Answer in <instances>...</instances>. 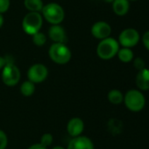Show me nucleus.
Segmentation results:
<instances>
[{"instance_id": "1", "label": "nucleus", "mask_w": 149, "mask_h": 149, "mask_svg": "<svg viewBox=\"0 0 149 149\" xmlns=\"http://www.w3.org/2000/svg\"><path fill=\"white\" fill-rule=\"evenodd\" d=\"M119 50V42L113 38H107L102 39L97 47V56L104 59L108 60L114 58Z\"/></svg>"}, {"instance_id": "2", "label": "nucleus", "mask_w": 149, "mask_h": 149, "mask_svg": "<svg viewBox=\"0 0 149 149\" xmlns=\"http://www.w3.org/2000/svg\"><path fill=\"white\" fill-rule=\"evenodd\" d=\"M50 58L58 65H65L71 59L72 53L69 48L63 43H54L49 48Z\"/></svg>"}, {"instance_id": "3", "label": "nucleus", "mask_w": 149, "mask_h": 149, "mask_svg": "<svg viewBox=\"0 0 149 149\" xmlns=\"http://www.w3.org/2000/svg\"><path fill=\"white\" fill-rule=\"evenodd\" d=\"M41 11L44 18L52 24H61L65 17L64 10L56 3H49L44 5Z\"/></svg>"}, {"instance_id": "4", "label": "nucleus", "mask_w": 149, "mask_h": 149, "mask_svg": "<svg viewBox=\"0 0 149 149\" xmlns=\"http://www.w3.org/2000/svg\"><path fill=\"white\" fill-rule=\"evenodd\" d=\"M124 102L130 111L140 112L145 107L146 98L141 92L133 89L126 93L124 96Z\"/></svg>"}, {"instance_id": "5", "label": "nucleus", "mask_w": 149, "mask_h": 149, "mask_svg": "<svg viewBox=\"0 0 149 149\" xmlns=\"http://www.w3.org/2000/svg\"><path fill=\"white\" fill-rule=\"evenodd\" d=\"M43 24L42 15L39 12L27 13L22 21V28L28 35H33L40 31Z\"/></svg>"}, {"instance_id": "6", "label": "nucleus", "mask_w": 149, "mask_h": 149, "mask_svg": "<svg viewBox=\"0 0 149 149\" xmlns=\"http://www.w3.org/2000/svg\"><path fill=\"white\" fill-rule=\"evenodd\" d=\"M20 71L17 65L9 62L2 69V80L7 86H14L20 80Z\"/></svg>"}, {"instance_id": "7", "label": "nucleus", "mask_w": 149, "mask_h": 149, "mask_svg": "<svg viewBox=\"0 0 149 149\" xmlns=\"http://www.w3.org/2000/svg\"><path fill=\"white\" fill-rule=\"evenodd\" d=\"M140 33L136 29L127 28L121 31L119 36V44L126 48H132L135 46L140 41Z\"/></svg>"}, {"instance_id": "8", "label": "nucleus", "mask_w": 149, "mask_h": 149, "mask_svg": "<svg viewBox=\"0 0 149 149\" xmlns=\"http://www.w3.org/2000/svg\"><path fill=\"white\" fill-rule=\"evenodd\" d=\"M48 75V70L43 64H34L27 71L28 80L34 84H39L46 80Z\"/></svg>"}, {"instance_id": "9", "label": "nucleus", "mask_w": 149, "mask_h": 149, "mask_svg": "<svg viewBox=\"0 0 149 149\" xmlns=\"http://www.w3.org/2000/svg\"><path fill=\"white\" fill-rule=\"evenodd\" d=\"M112 33L111 25L104 21H98L95 23L91 27V34L97 39H105L110 37Z\"/></svg>"}, {"instance_id": "10", "label": "nucleus", "mask_w": 149, "mask_h": 149, "mask_svg": "<svg viewBox=\"0 0 149 149\" xmlns=\"http://www.w3.org/2000/svg\"><path fill=\"white\" fill-rule=\"evenodd\" d=\"M67 149H95L93 141L86 136L79 135L72 138L68 142Z\"/></svg>"}, {"instance_id": "11", "label": "nucleus", "mask_w": 149, "mask_h": 149, "mask_svg": "<svg viewBox=\"0 0 149 149\" xmlns=\"http://www.w3.org/2000/svg\"><path fill=\"white\" fill-rule=\"evenodd\" d=\"M84 130V122L80 118H72L68 120L67 125V131L72 138L77 137L83 134Z\"/></svg>"}, {"instance_id": "12", "label": "nucleus", "mask_w": 149, "mask_h": 149, "mask_svg": "<svg viewBox=\"0 0 149 149\" xmlns=\"http://www.w3.org/2000/svg\"><path fill=\"white\" fill-rule=\"evenodd\" d=\"M48 36L52 41L54 43H63L65 44L67 40V36L65 30L59 24H53L48 30Z\"/></svg>"}, {"instance_id": "13", "label": "nucleus", "mask_w": 149, "mask_h": 149, "mask_svg": "<svg viewBox=\"0 0 149 149\" xmlns=\"http://www.w3.org/2000/svg\"><path fill=\"white\" fill-rule=\"evenodd\" d=\"M136 86L142 91L149 90V69L144 68L137 73Z\"/></svg>"}, {"instance_id": "14", "label": "nucleus", "mask_w": 149, "mask_h": 149, "mask_svg": "<svg viewBox=\"0 0 149 149\" xmlns=\"http://www.w3.org/2000/svg\"><path fill=\"white\" fill-rule=\"evenodd\" d=\"M130 1L129 0H114L112 2V9L116 15L125 16L129 11Z\"/></svg>"}, {"instance_id": "15", "label": "nucleus", "mask_w": 149, "mask_h": 149, "mask_svg": "<svg viewBox=\"0 0 149 149\" xmlns=\"http://www.w3.org/2000/svg\"><path fill=\"white\" fill-rule=\"evenodd\" d=\"M119 59L123 62V63H129L133 59V52L131 50V48H126L123 47L121 49L119 50L118 53H117Z\"/></svg>"}, {"instance_id": "16", "label": "nucleus", "mask_w": 149, "mask_h": 149, "mask_svg": "<svg viewBox=\"0 0 149 149\" xmlns=\"http://www.w3.org/2000/svg\"><path fill=\"white\" fill-rule=\"evenodd\" d=\"M24 4L30 12H39L43 9L42 0H25Z\"/></svg>"}, {"instance_id": "17", "label": "nucleus", "mask_w": 149, "mask_h": 149, "mask_svg": "<svg viewBox=\"0 0 149 149\" xmlns=\"http://www.w3.org/2000/svg\"><path fill=\"white\" fill-rule=\"evenodd\" d=\"M107 98H108V100L112 104H114V105H119L124 101L123 93L119 90H117V89L111 90L107 94Z\"/></svg>"}, {"instance_id": "18", "label": "nucleus", "mask_w": 149, "mask_h": 149, "mask_svg": "<svg viewBox=\"0 0 149 149\" xmlns=\"http://www.w3.org/2000/svg\"><path fill=\"white\" fill-rule=\"evenodd\" d=\"M35 92V84L30 80L24 81L20 86V93L25 97L32 96Z\"/></svg>"}, {"instance_id": "19", "label": "nucleus", "mask_w": 149, "mask_h": 149, "mask_svg": "<svg viewBox=\"0 0 149 149\" xmlns=\"http://www.w3.org/2000/svg\"><path fill=\"white\" fill-rule=\"evenodd\" d=\"M32 42L37 46H42L47 42V37L42 32H37L32 35Z\"/></svg>"}, {"instance_id": "20", "label": "nucleus", "mask_w": 149, "mask_h": 149, "mask_svg": "<svg viewBox=\"0 0 149 149\" xmlns=\"http://www.w3.org/2000/svg\"><path fill=\"white\" fill-rule=\"evenodd\" d=\"M53 141H54V138H53V135L51 134H42V136L40 137V144L42 146H44L45 148H48L49 146L52 145L53 143Z\"/></svg>"}, {"instance_id": "21", "label": "nucleus", "mask_w": 149, "mask_h": 149, "mask_svg": "<svg viewBox=\"0 0 149 149\" xmlns=\"http://www.w3.org/2000/svg\"><path fill=\"white\" fill-rule=\"evenodd\" d=\"M133 65L138 71H141V70L146 68V64L142 58H136L133 61Z\"/></svg>"}, {"instance_id": "22", "label": "nucleus", "mask_w": 149, "mask_h": 149, "mask_svg": "<svg viewBox=\"0 0 149 149\" xmlns=\"http://www.w3.org/2000/svg\"><path fill=\"white\" fill-rule=\"evenodd\" d=\"M8 145V138L6 134L0 130V149H5Z\"/></svg>"}, {"instance_id": "23", "label": "nucleus", "mask_w": 149, "mask_h": 149, "mask_svg": "<svg viewBox=\"0 0 149 149\" xmlns=\"http://www.w3.org/2000/svg\"><path fill=\"white\" fill-rule=\"evenodd\" d=\"M10 7V0H0V13H4Z\"/></svg>"}, {"instance_id": "24", "label": "nucleus", "mask_w": 149, "mask_h": 149, "mask_svg": "<svg viewBox=\"0 0 149 149\" xmlns=\"http://www.w3.org/2000/svg\"><path fill=\"white\" fill-rule=\"evenodd\" d=\"M141 39H142V43H143L145 48H146L148 51H149V31H146V32L143 34Z\"/></svg>"}, {"instance_id": "25", "label": "nucleus", "mask_w": 149, "mask_h": 149, "mask_svg": "<svg viewBox=\"0 0 149 149\" xmlns=\"http://www.w3.org/2000/svg\"><path fill=\"white\" fill-rule=\"evenodd\" d=\"M7 63H9L8 60H7V58H5L0 56V70L3 69V68L5 66V65H6Z\"/></svg>"}, {"instance_id": "26", "label": "nucleus", "mask_w": 149, "mask_h": 149, "mask_svg": "<svg viewBox=\"0 0 149 149\" xmlns=\"http://www.w3.org/2000/svg\"><path fill=\"white\" fill-rule=\"evenodd\" d=\"M27 149H47L45 148L44 146H42L40 143H37V144H33L31 147H29Z\"/></svg>"}, {"instance_id": "27", "label": "nucleus", "mask_w": 149, "mask_h": 149, "mask_svg": "<svg viewBox=\"0 0 149 149\" xmlns=\"http://www.w3.org/2000/svg\"><path fill=\"white\" fill-rule=\"evenodd\" d=\"M3 24H4V17H3V15L0 13V28L3 26Z\"/></svg>"}, {"instance_id": "28", "label": "nucleus", "mask_w": 149, "mask_h": 149, "mask_svg": "<svg viewBox=\"0 0 149 149\" xmlns=\"http://www.w3.org/2000/svg\"><path fill=\"white\" fill-rule=\"evenodd\" d=\"M52 149H66V148H64L63 147H61V146H57V147H54V148H53Z\"/></svg>"}, {"instance_id": "29", "label": "nucleus", "mask_w": 149, "mask_h": 149, "mask_svg": "<svg viewBox=\"0 0 149 149\" xmlns=\"http://www.w3.org/2000/svg\"><path fill=\"white\" fill-rule=\"evenodd\" d=\"M105 2H106V3H112L114 0H104Z\"/></svg>"}, {"instance_id": "30", "label": "nucleus", "mask_w": 149, "mask_h": 149, "mask_svg": "<svg viewBox=\"0 0 149 149\" xmlns=\"http://www.w3.org/2000/svg\"><path fill=\"white\" fill-rule=\"evenodd\" d=\"M129 1H136V0H129Z\"/></svg>"}]
</instances>
